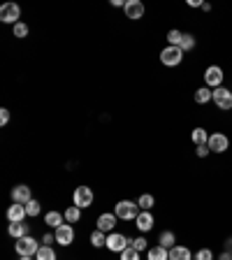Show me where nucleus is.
<instances>
[{
    "instance_id": "nucleus-9",
    "label": "nucleus",
    "mask_w": 232,
    "mask_h": 260,
    "mask_svg": "<svg viewBox=\"0 0 232 260\" xmlns=\"http://www.w3.org/2000/svg\"><path fill=\"white\" fill-rule=\"evenodd\" d=\"M214 103L218 109H232V91L225 89V86H220V89H214Z\"/></svg>"
},
{
    "instance_id": "nucleus-4",
    "label": "nucleus",
    "mask_w": 232,
    "mask_h": 260,
    "mask_svg": "<svg viewBox=\"0 0 232 260\" xmlns=\"http://www.w3.org/2000/svg\"><path fill=\"white\" fill-rule=\"evenodd\" d=\"M183 61V51L179 47H165L160 51V63L167 67H177Z\"/></svg>"
},
{
    "instance_id": "nucleus-37",
    "label": "nucleus",
    "mask_w": 232,
    "mask_h": 260,
    "mask_svg": "<svg viewBox=\"0 0 232 260\" xmlns=\"http://www.w3.org/2000/svg\"><path fill=\"white\" fill-rule=\"evenodd\" d=\"M188 5H190V7H202L204 3H202V0H188Z\"/></svg>"
},
{
    "instance_id": "nucleus-18",
    "label": "nucleus",
    "mask_w": 232,
    "mask_h": 260,
    "mask_svg": "<svg viewBox=\"0 0 232 260\" xmlns=\"http://www.w3.org/2000/svg\"><path fill=\"white\" fill-rule=\"evenodd\" d=\"M209 100H214V91H211L209 86H202V89H197V91H195V103L197 105H207Z\"/></svg>"
},
{
    "instance_id": "nucleus-7",
    "label": "nucleus",
    "mask_w": 232,
    "mask_h": 260,
    "mask_svg": "<svg viewBox=\"0 0 232 260\" xmlns=\"http://www.w3.org/2000/svg\"><path fill=\"white\" fill-rule=\"evenodd\" d=\"M72 202H74V207H79V209H84V207H91L93 205V191L88 186H77Z\"/></svg>"
},
{
    "instance_id": "nucleus-3",
    "label": "nucleus",
    "mask_w": 232,
    "mask_h": 260,
    "mask_svg": "<svg viewBox=\"0 0 232 260\" xmlns=\"http://www.w3.org/2000/svg\"><path fill=\"white\" fill-rule=\"evenodd\" d=\"M133 246V239L126 235H119V232H109L107 235V248L109 251H116V253H121V251H126V248Z\"/></svg>"
},
{
    "instance_id": "nucleus-17",
    "label": "nucleus",
    "mask_w": 232,
    "mask_h": 260,
    "mask_svg": "<svg viewBox=\"0 0 232 260\" xmlns=\"http://www.w3.org/2000/svg\"><path fill=\"white\" fill-rule=\"evenodd\" d=\"M170 260H193V253H190L188 246H172Z\"/></svg>"
},
{
    "instance_id": "nucleus-11",
    "label": "nucleus",
    "mask_w": 232,
    "mask_h": 260,
    "mask_svg": "<svg viewBox=\"0 0 232 260\" xmlns=\"http://www.w3.org/2000/svg\"><path fill=\"white\" fill-rule=\"evenodd\" d=\"M26 216H28V214H26V205L14 202V205H10V209H7V221H10V223H24Z\"/></svg>"
},
{
    "instance_id": "nucleus-2",
    "label": "nucleus",
    "mask_w": 232,
    "mask_h": 260,
    "mask_svg": "<svg viewBox=\"0 0 232 260\" xmlns=\"http://www.w3.org/2000/svg\"><path fill=\"white\" fill-rule=\"evenodd\" d=\"M114 214L121 218V221H130V218H137L140 205H137V202H130V200H121V202H116Z\"/></svg>"
},
{
    "instance_id": "nucleus-38",
    "label": "nucleus",
    "mask_w": 232,
    "mask_h": 260,
    "mask_svg": "<svg viewBox=\"0 0 232 260\" xmlns=\"http://www.w3.org/2000/svg\"><path fill=\"white\" fill-rule=\"evenodd\" d=\"M218 260H232V253H230V251H225V253H220Z\"/></svg>"
},
{
    "instance_id": "nucleus-22",
    "label": "nucleus",
    "mask_w": 232,
    "mask_h": 260,
    "mask_svg": "<svg viewBox=\"0 0 232 260\" xmlns=\"http://www.w3.org/2000/svg\"><path fill=\"white\" fill-rule=\"evenodd\" d=\"M158 242H160V246H165V248H172V246H177V237H174V232L172 230H165V232H160V237H158Z\"/></svg>"
},
{
    "instance_id": "nucleus-13",
    "label": "nucleus",
    "mask_w": 232,
    "mask_h": 260,
    "mask_svg": "<svg viewBox=\"0 0 232 260\" xmlns=\"http://www.w3.org/2000/svg\"><path fill=\"white\" fill-rule=\"evenodd\" d=\"M31 188L26 186V184H19V186L12 188V202H19V205H26V202H31Z\"/></svg>"
},
{
    "instance_id": "nucleus-39",
    "label": "nucleus",
    "mask_w": 232,
    "mask_h": 260,
    "mask_svg": "<svg viewBox=\"0 0 232 260\" xmlns=\"http://www.w3.org/2000/svg\"><path fill=\"white\" fill-rule=\"evenodd\" d=\"M227 248H230V251H232V239H227Z\"/></svg>"
},
{
    "instance_id": "nucleus-30",
    "label": "nucleus",
    "mask_w": 232,
    "mask_h": 260,
    "mask_svg": "<svg viewBox=\"0 0 232 260\" xmlns=\"http://www.w3.org/2000/svg\"><path fill=\"white\" fill-rule=\"evenodd\" d=\"M181 31H170L167 33V42H170V47H179V42H181Z\"/></svg>"
},
{
    "instance_id": "nucleus-33",
    "label": "nucleus",
    "mask_w": 232,
    "mask_h": 260,
    "mask_svg": "<svg viewBox=\"0 0 232 260\" xmlns=\"http://www.w3.org/2000/svg\"><path fill=\"white\" fill-rule=\"evenodd\" d=\"M195 260H214V253H211V248H200L195 253Z\"/></svg>"
},
{
    "instance_id": "nucleus-40",
    "label": "nucleus",
    "mask_w": 232,
    "mask_h": 260,
    "mask_svg": "<svg viewBox=\"0 0 232 260\" xmlns=\"http://www.w3.org/2000/svg\"><path fill=\"white\" fill-rule=\"evenodd\" d=\"M19 260H31V258H28V255H24V258H19Z\"/></svg>"
},
{
    "instance_id": "nucleus-29",
    "label": "nucleus",
    "mask_w": 232,
    "mask_h": 260,
    "mask_svg": "<svg viewBox=\"0 0 232 260\" xmlns=\"http://www.w3.org/2000/svg\"><path fill=\"white\" fill-rule=\"evenodd\" d=\"M26 214L35 218L37 214H40V202H37V200H31V202H26Z\"/></svg>"
},
{
    "instance_id": "nucleus-32",
    "label": "nucleus",
    "mask_w": 232,
    "mask_h": 260,
    "mask_svg": "<svg viewBox=\"0 0 232 260\" xmlns=\"http://www.w3.org/2000/svg\"><path fill=\"white\" fill-rule=\"evenodd\" d=\"M121 260H140V253L130 246V248H126V251H121Z\"/></svg>"
},
{
    "instance_id": "nucleus-35",
    "label": "nucleus",
    "mask_w": 232,
    "mask_h": 260,
    "mask_svg": "<svg viewBox=\"0 0 232 260\" xmlns=\"http://www.w3.org/2000/svg\"><path fill=\"white\" fill-rule=\"evenodd\" d=\"M7 121H10V112H7V109H0V126H5Z\"/></svg>"
},
{
    "instance_id": "nucleus-12",
    "label": "nucleus",
    "mask_w": 232,
    "mask_h": 260,
    "mask_svg": "<svg viewBox=\"0 0 232 260\" xmlns=\"http://www.w3.org/2000/svg\"><path fill=\"white\" fill-rule=\"evenodd\" d=\"M123 10H126V17L133 19V21H137V19L144 17V5H142L140 0H128Z\"/></svg>"
},
{
    "instance_id": "nucleus-28",
    "label": "nucleus",
    "mask_w": 232,
    "mask_h": 260,
    "mask_svg": "<svg viewBox=\"0 0 232 260\" xmlns=\"http://www.w3.org/2000/svg\"><path fill=\"white\" fill-rule=\"evenodd\" d=\"M12 33H14V37H26L28 35V26H26L24 21H19V24L12 26Z\"/></svg>"
},
{
    "instance_id": "nucleus-10",
    "label": "nucleus",
    "mask_w": 232,
    "mask_h": 260,
    "mask_svg": "<svg viewBox=\"0 0 232 260\" xmlns=\"http://www.w3.org/2000/svg\"><path fill=\"white\" fill-rule=\"evenodd\" d=\"M56 242L61 244V246H70V244L74 242V230L70 223H63L61 228H56Z\"/></svg>"
},
{
    "instance_id": "nucleus-19",
    "label": "nucleus",
    "mask_w": 232,
    "mask_h": 260,
    "mask_svg": "<svg viewBox=\"0 0 232 260\" xmlns=\"http://www.w3.org/2000/svg\"><path fill=\"white\" fill-rule=\"evenodd\" d=\"M7 232H10V237H14V239H21V237L28 235V225L26 223H10Z\"/></svg>"
},
{
    "instance_id": "nucleus-1",
    "label": "nucleus",
    "mask_w": 232,
    "mask_h": 260,
    "mask_svg": "<svg viewBox=\"0 0 232 260\" xmlns=\"http://www.w3.org/2000/svg\"><path fill=\"white\" fill-rule=\"evenodd\" d=\"M14 251L19 253V258H24V255H28V258H33V255H37V251H40V244L33 239L31 235L21 237V239H14Z\"/></svg>"
},
{
    "instance_id": "nucleus-15",
    "label": "nucleus",
    "mask_w": 232,
    "mask_h": 260,
    "mask_svg": "<svg viewBox=\"0 0 232 260\" xmlns=\"http://www.w3.org/2000/svg\"><path fill=\"white\" fill-rule=\"evenodd\" d=\"M116 214H102V216L98 218V230L100 232H104V235H107V232H111V230H114V225H116Z\"/></svg>"
},
{
    "instance_id": "nucleus-6",
    "label": "nucleus",
    "mask_w": 232,
    "mask_h": 260,
    "mask_svg": "<svg viewBox=\"0 0 232 260\" xmlns=\"http://www.w3.org/2000/svg\"><path fill=\"white\" fill-rule=\"evenodd\" d=\"M207 146L214 153H225L227 149H230V139H227V135H223V133H214V135H209Z\"/></svg>"
},
{
    "instance_id": "nucleus-31",
    "label": "nucleus",
    "mask_w": 232,
    "mask_h": 260,
    "mask_svg": "<svg viewBox=\"0 0 232 260\" xmlns=\"http://www.w3.org/2000/svg\"><path fill=\"white\" fill-rule=\"evenodd\" d=\"M147 239H144V237H137V239H133V248L135 251H137V253H142V251H147Z\"/></svg>"
},
{
    "instance_id": "nucleus-8",
    "label": "nucleus",
    "mask_w": 232,
    "mask_h": 260,
    "mask_svg": "<svg viewBox=\"0 0 232 260\" xmlns=\"http://www.w3.org/2000/svg\"><path fill=\"white\" fill-rule=\"evenodd\" d=\"M223 70H220L218 65H211L207 67V72H204V84L209 86V89H220L223 86Z\"/></svg>"
},
{
    "instance_id": "nucleus-20",
    "label": "nucleus",
    "mask_w": 232,
    "mask_h": 260,
    "mask_svg": "<svg viewBox=\"0 0 232 260\" xmlns=\"http://www.w3.org/2000/svg\"><path fill=\"white\" fill-rule=\"evenodd\" d=\"M63 221H65V216H63L61 212H49L47 216H44V223L51 225V228H61Z\"/></svg>"
},
{
    "instance_id": "nucleus-25",
    "label": "nucleus",
    "mask_w": 232,
    "mask_h": 260,
    "mask_svg": "<svg viewBox=\"0 0 232 260\" xmlns=\"http://www.w3.org/2000/svg\"><path fill=\"white\" fill-rule=\"evenodd\" d=\"M193 47H195V37L188 35V33H183V35H181V42H179V49H181V51H190Z\"/></svg>"
},
{
    "instance_id": "nucleus-21",
    "label": "nucleus",
    "mask_w": 232,
    "mask_h": 260,
    "mask_svg": "<svg viewBox=\"0 0 232 260\" xmlns=\"http://www.w3.org/2000/svg\"><path fill=\"white\" fill-rule=\"evenodd\" d=\"M190 137H193V144H195V146H204L209 142V135H207V130H204V128H195Z\"/></svg>"
},
{
    "instance_id": "nucleus-5",
    "label": "nucleus",
    "mask_w": 232,
    "mask_h": 260,
    "mask_svg": "<svg viewBox=\"0 0 232 260\" xmlns=\"http://www.w3.org/2000/svg\"><path fill=\"white\" fill-rule=\"evenodd\" d=\"M19 17H21V10H19L17 3H5V5L0 7V21H5V24H19Z\"/></svg>"
},
{
    "instance_id": "nucleus-24",
    "label": "nucleus",
    "mask_w": 232,
    "mask_h": 260,
    "mask_svg": "<svg viewBox=\"0 0 232 260\" xmlns=\"http://www.w3.org/2000/svg\"><path fill=\"white\" fill-rule=\"evenodd\" d=\"M91 244H93L95 248L107 246V235H104V232H100V230H95V232L91 235Z\"/></svg>"
},
{
    "instance_id": "nucleus-16",
    "label": "nucleus",
    "mask_w": 232,
    "mask_h": 260,
    "mask_svg": "<svg viewBox=\"0 0 232 260\" xmlns=\"http://www.w3.org/2000/svg\"><path fill=\"white\" fill-rule=\"evenodd\" d=\"M147 260H170V248L165 246H153L147 251Z\"/></svg>"
},
{
    "instance_id": "nucleus-27",
    "label": "nucleus",
    "mask_w": 232,
    "mask_h": 260,
    "mask_svg": "<svg viewBox=\"0 0 232 260\" xmlns=\"http://www.w3.org/2000/svg\"><path fill=\"white\" fill-rule=\"evenodd\" d=\"M35 260H56V253L51 251V246H40V251H37V255H35Z\"/></svg>"
},
{
    "instance_id": "nucleus-36",
    "label": "nucleus",
    "mask_w": 232,
    "mask_h": 260,
    "mask_svg": "<svg viewBox=\"0 0 232 260\" xmlns=\"http://www.w3.org/2000/svg\"><path fill=\"white\" fill-rule=\"evenodd\" d=\"M44 246H51V242H56V237H51V235H44Z\"/></svg>"
},
{
    "instance_id": "nucleus-26",
    "label": "nucleus",
    "mask_w": 232,
    "mask_h": 260,
    "mask_svg": "<svg viewBox=\"0 0 232 260\" xmlns=\"http://www.w3.org/2000/svg\"><path fill=\"white\" fill-rule=\"evenodd\" d=\"M137 205H140V209L142 212H149L153 207V195H149V193H142L140 195V200H137Z\"/></svg>"
},
{
    "instance_id": "nucleus-14",
    "label": "nucleus",
    "mask_w": 232,
    "mask_h": 260,
    "mask_svg": "<svg viewBox=\"0 0 232 260\" xmlns=\"http://www.w3.org/2000/svg\"><path fill=\"white\" fill-rule=\"evenodd\" d=\"M135 225H137V230H140V232H149V230L153 228V216H151V212L137 214V218H135Z\"/></svg>"
},
{
    "instance_id": "nucleus-23",
    "label": "nucleus",
    "mask_w": 232,
    "mask_h": 260,
    "mask_svg": "<svg viewBox=\"0 0 232 260\" xmlns=\"http://www.w3.org/2000/svg\"><path fill=\"white\" fill-rule=\"evenodd\" d=\"M63 216H65L67 223H77V221L81 218V209H79V207H74V205H72V207H67Z\"/></svg>"
},
{
    "instance_id": "nucleus-34",
    "label": "nucleus",
    "mask_w": 232,
    "mask_h": 260,
    "mask_svg": "<svg viewBox=\"0 0 232 260\" xmlns=\"http://www.w3.org/2000/svg\"><path fill=\"white\" fill-rule=\"evenodd\" d=\"M195 153H197V156H200V158H207L209 153H211V149H209V146L204 144V146H197V149H195Z\"/></svg>"
}]
</instances>
